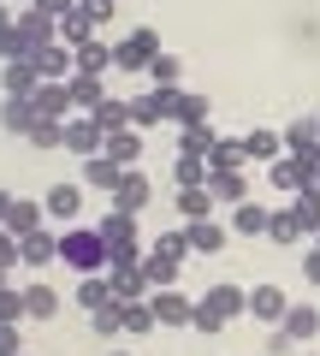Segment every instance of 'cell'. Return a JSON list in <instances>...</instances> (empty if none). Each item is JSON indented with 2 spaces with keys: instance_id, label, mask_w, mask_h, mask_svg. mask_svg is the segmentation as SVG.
I'll return each mask as SVG.
<instances>
[{
  "instance_id": "cell-43",
  "label": "cell",
  "mask_w": 320,
  "mask_h": 356,
  "mask_svg": "<svg viewBox=\"0 0 320 356\" xmlns=\"http://www.w3.org/2000/svg\"><path fill=\"white\" fill-rule=\"evenodd\" d=\"M208 202H214V191H208V184H196V191H178V208L190 220H208Z\"/></svg>"
},
{
  "instance_id": "cell-5",
  "label": "cell",
  "mask_w": 320,
  "mask_h": 356,
  "mask_svg": "<svg viewBox=\"0 0 320 356\" xmlns=\"http://www.w3.org/2000/svg\"><path fill=\"white\" fill-rule=\"evenodd\" d=\"M30 65L42 72V83H65V77H71V48H65V42H42V48L30 54Z\"/></svg>"
},
{
  "instance_id": "cell-46",
  "label": "cell",
  "mask_w": 320,
  "mask_h": 356,
  "mask_svg": "<svg viewBox=\"0 0 320 356\" xmlns=\"http://www.w3.org/2000/svg\"><path fill=\"white\" fill-rule=\"evenodd\" d=\"M149 77H154V83H178V54H154Z\"/></svg>"
},
{
  "instance_id": "cell-52",
  "label": "cell",
  "mask_w": 320,
  "mask_h": 356,
  "mask_svg": "<svg viewBox=\"0 0 320 356\" xmlns=\"http://www.w3.org/2000/svg\"><path fill=\"white\" fill-rule=\"evenodd\" d=\"M77 6H83V13L95 18V24H101V18H113V0H77Z\"/></svg>"
},
{
  "instance_id": "cell-18",
  "label": "cell",
  "mask_w": 320,
  "mask_h": 356,
  "mask_svg": "<svg viewBox=\"0 0 320 356\" xmlns=\"http://www.w3.org/2000/svg\"><path fill=\"white\" fill-rule=\"evenodd\" d=\"M60 42H65V48H83V42H95V18L83 13V6H71V13L60 18Z\"/></svg>"
},
{
  "instance_id": "cell-9",
  "label": "cell",
  "mask_w": 320,
  "mask_h": 356,
  "mask_svg": "<svg viewBox=\"0 0 320 356\" xmlns=\"http://www.w3.org/2000/svg\"><path fill=\"white\" fill-rule=\"evenodd\" d=\"M65 89H71V107H83V113H95V107L107 102L101 77H90V72H71V77H65Z\"/></svg>"
},
{
  "instance_id": "cell-55",
  "label": "cell",
  "mask_w": 320,
  "mask_h": 356,
  "mask_svg": "<svg viewBox=\"0 0 320 356\" xmlns=\"http://www.w3.org/2000/svg\"><path fill=\"white\" fill-rule=\"evenodd\" d=\"M6 208H12V196H6V191H0V220H6Z\"/></svg>"
},
{
  "instance_id": "cell-53",
  "label": "cell",
  "mask_w": 320,
  "mask_h": 356,
  "mask_svg": "<svg viewBox=\"0 0 320 356\" xmlns=\"http://www.w3.org/2000/svg\"><path fill=\"white\" fill-rule=\"evenodd\" d=\"M303 273H308V285H320V243L303 255Z\"/></svg>"
},
{
  "instance_id": "cell-54",
  "label": "cell",
  "mask_w": 320,
  "mask_h": 356,
  "mask_svg": "<svg viewBox=\"0 0 320 356\" xmlns=\"http://www.w3.org/2000/svg\"><path fill=\"white\" fill-rule=\"evenodd\" d=\"M30 6H42V13H53V18H65L77 6V0H30Z\"/></svg>"
},
{
  "instance_id": "cell-60",
  "label": "cell",
  "mask_w": 320,
  "mask_h": 356,
  "mask_svg": "<svg viewBox=\"0 0 320 356\" xmlns=\"http://www.w3.org/2000/svg\"><path fill=\"white\" fill-rule=\"evenodd\" d=\"M18 356H24V350H18Z\"/></svg>"
},
{
  "instance_id": "cell-40",
  "label": "cell",
  "mask_w": 320,
  "mask_h": 356,
  "mask_svg": "<svg viewBox=\"0 0 320 356\" xmlns=\"http://www.w3.org/2000/svg\"><path fill=\"white\" fill-rule=\"evenodd\" d=\"M24 309H30L36 321H48L53 309H60V297H53V285H30V291H24Z\"/></svg>"
},
{
  "instance_id": "cell-22",
  "label": "cell",
  "mask_w": 320,
  "mask_h": 356,
  "mask_svg": "<svg viewBox=\"0 0 320 356\" xmlns=\"http://www.w3.org/2000/svg\"><path fill=\"white\" fill-rule=\"evenodd\" d=\"M107 65H113V48H101V42H83V48H71V72H90V77H101Z\"/></svg>"
},
{
  "instance_id": "cell-50",
  "label": "cell",
  "mask_w": 320,
  "mask_h": 356,
  "mask_svg": "<svg viewBox=\"0 0 320 356\" xmlns=\"http://www.w3.org/2000/svg\"><path fill=\"white\" fill-rule=\"evenodd\" d=\"M24 344H18V321H0V356H18Z\"/></svg>"
},
{
  "instance_id": "cell-36",
  "label": "cell",
  "mask_w": 320,
  "mask_h": 356,
  "mask_svg": "<svg viewBox=\"0 0 320 356\" xmlns=\"http://www.w3.org/2000/svg\"><path fill=\"white\" fill-rule=\"evenodd\" d=\"M267 208L261 202H237V232H244V238H261V232H267Z\"/></svg>"
},
{
  "instance_id": "cell-1",
  "label": "cell",
  "mask_w": 320,
  "mask_h": 356,
  "mask_svg": "<svg viewBox=\"0 0 320 356\" xmlns=\"http://www.w3.org/2000/svg\"><path fill=\"white\" fill-rule=\"evenodd\" d=\"M60 261L77 267V273H101V267H107V238H101V226H65V232H60Z\"/></svg>"
},
{
  "instance_id": "cell-47",
  "label": "cell",
  "mask_w": 320,
  "mask_h": 356,
  "mask_svg": "<svg viewBox=\"0 0 320 356\" xmlns=\"http://www.w3.org/2000/svg\"><path fill=\"white\" fill-rule=\"evenodd\" d=\"M18 315H30V309H24V291L0 285V321H18Z\"/></svg>"
},
{
  "instance_id": "cell-10",
  "label": "cell",
  "mask_w": 320,
  "mask_h": 356,
  "mask_svg": "<svg viewBox=\"0 0 320 356\" xmlns=\"http://www.w3.org/2000/svg\"><path fill=\"white\" fill-rule=\"evenodd\" d=\"M36 119H42V113H36V102H30V95H6V102H0V125L18 131V137H24Z\"/></svg>"
},
{
  "instance_id": "cell-2",
  "label": "cell",
  "mask_w": 320,
  "mask_h": 356,
  "mask_svg": "<svg viewBox=\"0 0 320 356\" xmlns=\"http://www.w3.org/2000/svg\"><path fill=\"white\" fill-rule=\"evenodd\" d=\"M178 95H184L178 83H154L142 102H130V125H160V119H172L178 113Z\"/></svg>"
},
{
  "instance_id": "cell-35",
  "label": "cell",
  "mask_w": 320,
  "mask_h": 356,
  "mask_svg": "<svg viewBox=\"0 0 320 356\" xmlns=\"http://www.w3.org/2000/svg\"><path fill=\"white\" fill-rule=\"evenodd\" d=\"M237 161H244V149H237V137H219L214 149H208V172H237Z\"/></svg>"
},
{
  "instance_id": "cell-4",
  "label": "cell",
  "mask_w": 320,
  "mask_h": 356,
  "mask_svg": "<svg viewBox=\"0 0 320 356\" xmlns=\"http://www.w3.org/2000/svg\"><path fill=\"white\" fill-rule=\"evenodd\" d=\"M65 149H71V154H83V161L107 154V131L95 125V113H83V119H65Z\"/></svg>"
},
{
  "instance_id": "cell-24",
  "label": "cell",
  "mask_w": 320,
  "mask_h": 356,
  "mask_svg": "<svg viewBox=\"0 0 320 356\" xmlns=\"http://www.w3.org/2000/svg\"><path fill=\"white\" fill-rule=\"evenodd\" d=\"M279 143L285 137H273V131H249V137H237V149H244V161H273V154H279Z\"/></svg>"
},
{
  "instance_id": "cell-20",
  "label": "cell",
  "mask_w": 320,
  "mask_h": 356,
  "mask_svg": "<svg viewBox=\"0 0 320 356\" xmlns=\"http://www.w3.org/2000/svg\"><path fill=\"white\" fill-rule=\"evenodd\" d=\"M42 208H48L53 220H77V208H83V191H77V184H53V191L42 196Z\"/></svg>"
},
{
  "instance_id": "cell-42",
  "label": "cell",
  "mask_w": 320,
  "mask_h": 356,
  "mask_svg": "<svg viewBox=\"0 0 320 356\" xmlns=\"http://www.w3.org/2000/svg\"><path fill=\"white\" fill-rule=\"evenodd\" d=\"M178 125H208V95H178Z\"/></svg>"
},
{
  "instance_id": "cell-41",
  "label": "cell",
  "mask_w": 320,
  "mask_h": 356,
  "mask_svg": "<svg viewBox=\"0 0 320 356\" xmlns=\"http://www.w3.org/2000/svg\"><path fill=\"white\" fill-rule=\"evenodd\" d=\"M154 327H160L154 303H125V332H154Z\"/></svg>"
},
{
  "instance_id": "cell-14",
  "label": "cell",
  "mask_w": 320,
  "mask_h": 356,
  "mask_svg": "<svg viewBox=\"0 0 320 356\" xmlns=\"http://www.w3.org/2000/svg\"><path fill=\"white\" fill-rule=\"evenodd\" d=\"M42 214H48L42 202H24V196H12V208H6V220H0V226L12 232V238H24V232H36V226H42Z\"/></svg>"
},
{
  "instance_id": "cell-25",
  "label": "cell",
  "mask_w": 320,
  "mask_h": 356,
  "mask_svg": "<svg viewBox=\"0 0 320 356\" xmlns=\"http://www.w3.org/2000/svg\"><path fill=\"white\" fill-rule=\"evenodd\" d=\"M107 154H113V161L119 166H137V154H142V137H137V131H107Z\"/></svg>"
},
{
  "instance_id": "cell-45",
  "label": "cell",
  "mask_w": 320,
  "mask_h": 356,
  "mask_svg": "<svg viewBox=\"0 0 320 356\" xmlns=\"http://www.w3.org/2000/svg\"><path fill=\"white\" fill-rule=\"evenodd\" d=\"M113 291L125 297V303H142V291H149V285H142V273H113Z\"/></svg>"
},
{
  "instance_id": "cell-27",
  "label": "cell",
  "mask_w": 320,
  "mask_h": 356,
  "mask_svg": "<svg viewBox=\"0 0 320 356\" xmlns=\"http://www.w3.org/2000/svg\"><path fill=\"white\" fill-rule=\"evenodd\" d=\"M208 191H214V202H249V191H244V178L237 172H208Z\"/></svg>"
},
{
  "instance_id": "cell-17",
  "label": "cell",
  "mask_w": 320,
  "mask_h": 356,
  "mask_svg": "<svg viewBox=\"0 0 320 356\" xmlns=\"http://www.w3.org/2000/svg\"><path fill=\"white\" fill-rule=\"evenodd\" d=\"M202 303L214 309L219 321H231V315H244V309H249V297L237 291V285H208V297H202Z\"/></svg>"
},
{
  "instance_id": "cell-48",
  "label": "cell",
  "mask_w": 320,
  "mask_h": 356,
  "mask_svg": "<svg viewBox=\"0 0 320 356\" xmlns=\"http://www.w3.org/2000/svg\"><path fill=\"white\" fill-rule=\"evenodd\" d=\"M154 250H160V255H172V261H184L190 238H184V232H160V238H154Z\"/></svg>"
},
{
  "instance_id": "cell-56",
  "label": "cell",
  "mask_w": 320,
  "mask_h": 356,
  "mask_svg": "<svg viewBox=\"0 0 320 356\" xmlns=\"http://www.w3.org/2000/svg\"><path fill=\"white\" fill-rule=\"evenodd\" d=\"M6 24H12V13H6V6H0V30H6Z\"/></svg>"
},
{
  "instance_id": "cell-51",
  "label": "cell",
  "mask_w": 320,
  "mask_h": 356,
  "mask_svg": "<svg viewBox=\"0 0 320 356\" xmlns=\"http://www.w3.org/2000/svg\"><path fill=\"white\" fill-rule=\"evenodd\" d=\"M12 261H24V255H18V238L0 226V267H12Z\"/></svg>"
},
{
  "instance_id": "cell-11",
  "label": "cell",
  "mask_w": 320,
  "mask_h": 356,
  "mask_svg": "<svg viewBox=\"0 0 320 356\" xmlns=\"http://www.w3.org/2000/svg\"><path fill=\"white\" fill-rule=\"evenodd\" d=\"M142 202H149V178H142L137 166H125V178H119V191H113V208H125V214H137Z\"/></svg>"
},
{
  "instance_id": "cell-32",
  "label": "cell",
  "mask_w": 320,
  "mask_h": 356,
  "mask_svg": "<svg viewBox=\"0 0 320 356\" xmlns=\"http://www.w3.org/2000/svg\"><path fill=\"white\" fill-rule=\"evenodd\" d=\"M30 54H36V42L24 36V30H18V18L6 30H0V60H30Z\"/></svg>"
},
{
  "instance_id": "cell-59",
  "label": "cell",
  "mask_w": 320,
  "mask_h": 356,
  "mask_svg": "<svg viewBox=\"0 0 320 356\" xmlns=\"http://www.w3.org/2000/svg\"><path fill=\"white\" fill-rule=\"evenodd\" d=\"M314 243H320V232H314Z\"/></svg>"
},
{
  "instance_id": "cell-29",
  "label": "cell",
  "mask_w": 320,
  "mask_h": 356,
  "mask_svg": "<svg viewBox=\"0 0 320 356\" xmlns=\"http://www.w3.org/2000/svg\"><path fill=\"white\" fill-rule=\"evenodd\" d=\"M113 280H95V273H83V285H77V303H83V309H107V303H113Z\"/></svg>"
},
{
  "instance_id": "cell-33",
  "label": "cell",
  "mask_w": 320,
  "mask_h": 356,
  "mask_svg": "<svg viewBox=\"0 0 320 356\" xmlns=\"http://www.w3.org/2000/svg\"><path fill=\"white\" fill-rule=\"evenodd\" d=\"M90 321H95V332H101V339H113V332H125V297H113L107 309H90Z\"/></svg>"
},
{
  "instance_id": "cell-30",
  "label": "cell",
  "mask_w": 320,
  "mask_h": 356,
  "mask_svg": "<svg viewBox=\"0 0 320 356\" xmlns=\"http://www.w3.org/2000/svg\"><path fill=\"white\" fill-rule=\"evenodd\" d=\"M24 143H36V149H65V119H36V125L24 131Z\"/></svg>"
},
{
  "instance_id": "cell-57",
  "label": "cell",
  "mask_w": 320,
  "mask_h": 356,
  "mask_svg": "<svg viewBox=\"0 0 320 356\" xmlns=\"http://www.w3.org/2000/svg\"><path fill=\"white\" fill-rule=\"evenodd\" d=\"M0 285H6V267H0Z\"/></svg>"
},
{
  "instance_id": "cell-23",
  "label": "cell",
  "mask_w": 320,
  "mask_h": 356,
  "mask_svg": "<svg viewBox=\"0 0 320 356\" xmlns=\"http://www.w3.org/2000/svg\"><path fill=\"white\" fill-rule=\"evenodd\" d=\"M184 238H190V250H196V255H214V250H226V232H219L214 220H190V232H184Z\"/></svg>"
},
{
  "instance_id": "cell-49",
  "label": "cell",
  "mask_w": 320,
  "mask_h": 356,
  "mask_svg": "<svg viewBox=\"0 0 320 356\" xmlns=\"http://www.w3.org/2000/svg\"><path fill=\"white\" fill-rule=\"evenodd\" d=\"M190 327H196V332H219V327H226V321H219V315H214V309H208V303H196Z\"/></svg>"
},
{
  "instance_id": "cell-7",
  "label": "cell",
  "mask_w": 320,
  "mask_h": 356,
  "mask_svg": "<svg viewBox=\"0 0 320 356\" xmlns=\"http://www.w3.org/2000/svg\"><path fill=\"white\" fill-rule=\"evenodd\" d=\"M154 315H160V327H190L196 303L184 291H172V285H160V291H154Z\"/></svg>"
},
{
  "instance_id": "cell-21",
  "label": "cell",
  "mask_w": 320,
  "mask_h": 356,
  "mask_svg": "<svg viewBox=\"0 0 320 356\" xmlns=\"http://www.w3.org/2000/svg\"><path fill=\"white\" fill-rule=\"evenodd\" d=\"M137 273H142V285H154V291H160V285H178V261L160 255V250H149V261H142Z\"/></svg>"
},
{
  "instance_id": "cell-3",
  "label": "cell",
  "mask_w": 320,
  "mask_h": 356,
  "mask_svg": "<svg viewBox=\"0 0 320 356\" xmlns=\"http://www.w3.org/2000/svg\"><path fill=\"white\" fill-rule=\"evenodd\" d=\"M154 54H160V36H154V30H130V36L113 48V65L119 72H149Z\"/></svg>"
},
{
  "instance_id": "cell-19",
  "label": "cell",
  "mask_w": 320,
  "mask_h": 356,
  "mask_svg": "<svg viewBox=\"0 0 320 356\" xmlns=\"http://www.w3.org/2000/svg\"><path fill=\"white\" fill-rule=\"evenodd\" d=\"M279 332H285L291 344H296V339H314V332H320V309H308V303H303V309H285Z\"/></svg>"
},
{
  "instance_id": "cell-12",
  "label": "cell",
  "mask_w": 320,
  "mask_h": 356,
  "mask_svg": "<svg viewBox=\"0 0 320 356\" xmlns=\"http://www.w3.org/2000/svg\"><path fill=\"white\" fill-rule=\"evenodd\" d=\"M30 102H36L42 119H71V89H65V83H42Z\"/></svg>"
},
{
  "instance_id": "cell-58",
  "label": "cell",
  "mask_w": 320,
  "mask_h": 356,
  "mask_svg": "<svg viewBox=\"0 0 320 356\" xmlns=\"http://www.w3.org/2000/svg\"><path fill=\"white\" fill-rule=\"evenodd\" d=\"M113 356H130V350H113Z\"/></svg>"
},
{
  "instance_id": "cell-34",
  "label": "cell",
  "mask_w": 320,
  "mask_h": 356,
  "mask_svg": "<svg viewBox=\"0 0 320 356\" xmlns=\"http://www.w3.org/2000/svg\"><path fill=\"white\" fill-rule=\"evenodd\" d=\"M214 125H184V137H178V149L184 154H196V161H208V149H214Z\"/></svg>"
},
{
  "instance_id": "cell-6",
  "label": "cell",
  "mask_w": 320,
  "mask_h": 356,
  "mask_svg": "<svg viewBox=\"0 0 320 356\" xmlns=\"http://www.w3.org/2000/svg\"><path fill=\"white\" fill-rule=\"evenodd\" d=\"M18 255H24V267H48V261H60V232H24L18 238Z\"/></svg>"
},
{
  "instance_id": "cell-44",
  "label": "cell",
  "mask_w": 320,
  "mask_h": 356,
  "mask_svg": "<svg viewBox=\"0 0 320 356\" xmlns=\"http://www.w3.org/2000/svg\"><path fill=\"white\" fill-rule=\"evenodd\" d=\"M178 184H184V191L208 184V161H196V154H178Z\"/></svg>"
},
{
  "instance_id": "cell-39",
  "label": "cell",
  "mask_w": 320,
  "mask_h": 356,
  "mask_svg": "<svg viewBox=\"0 0 320 356\" xmlns=\"http://www.w3.org/2000/svg\"><path fill=\"white\" fill-rule=\"evenodd\" d=\"M107 267H113V273H137V267H142L137 238H130V243H107Z\"/></svg>"
},
{
  "instance_id": "cell-37",
  "label": "cell",
  "mask_w": 320,
  "mask_h": 356,
  "mask_svg": "<svg viewBox=\"0 0 320 356\" xmlns=\"http://www.w3.org/2000/svg\"><path fill=\"white\" fill-rule=\"evenodd\" d=\"M95 125L101 131H125L130 125V102H113V95H107V102L95 107Z\"/></svg>"
},
{
  "instance_id": "cell-31",
  "label": "cell",
  "mask_w": 320,
  "mask_h": 356,
  "mask_svg": "<svg viewBox=\"0 0 320 356\" xmlns=\"http://www.w3.org/2000/svg\"><path fill=\"white\" fill-rule=\"evenodd\" d=\"M291 214H296V226H303V238H314L320 232V191H303L291 202Z\"/></svg>"
},
{
  "instance_id": "cell-38",
  "label": "cell",
  "mask_w": 320,
  "mask_h": 356,
  "mask_svg": "<svg viewBox=\"0 0 320 356\" xmlns=\"http://www.w3.org/2000/svg\"><path fill=\"white\" fill-rule=\"evenodd\" d=\"M267 238H273V243H303V226H296L291 208H279V214L267 220Z\"/></svg>"
},
{
  "instance_id": "cell-15",
  "label": "cell",
  "mask_w": 320,
  "mask_h": 356,
  "mask_svg": "<svg viewBox=\"0 0 320 356\" xmlns=\"http://www.w3.org/2000/svg\"><path fill=\"white\" fill-rule=\"evenodd\" d=\"M285 309H291V303H285L279 285H255V291H249V315H255V321H285Z\"/></svg>"
},
{
  "instance_id": "cell-16",
  "label": "cell",
  "mask_w": 320,
  "mask_h": 356,
  "mask_svg": "<svg viewBox=\"0 0 320 356\" xmlns=\"http://www.w3.org/2000/svg\"><path fill=\"white\" fill-rule=\"evenodd\" d=\"M285 149H291V154H320V119L303 113L291 131H285Z\"/></svg>"
},
{
  "instance_id": "cell-13",
  "label": "cell",
  "mask_w": 320,
  "mask_h": 356,
  "mask_svg": "<svg viewBox=\"0 0 320 356\" xmlns=\"http://www.w3.org/2000/svg\"><path fill=\"white\" fill-rule=\"evenodd\" d=\"M0 89H6V95H36L42 89V72L30 60H6V77H0Z\"/></svg>"
},
{
  "instance_id": "cell-26",
  "label": "cell",
  "mask_w": 320,
  "mask_h": 356,
  "mask_svg": "<svg viewBox=\"0 0 320 356\" xmlns=\"http://www.w3.org/2000/svg\"><path fill=\"white\" fill-rule=\"evenodd\" d=\"M101 238H107V243H130V238H137V214L107 208V214H101Z\"/></svg>"
},
{
  "instance_id": "cell-28",
  "label": "cell",
  "mask_w": 320,
  "mask_h": 356,
  "mask_svg": "<svg viewBox=\"0 0 320 356\" xmlns=\"http://www.w3.org/2000/svg\"><path fill=\"white\" fill-rule=\"evenodd\" d=\"M83 178H90L95 191H119V178H125V166H119L113 154H95V161H90V172H83Z\"/></svg>"
},
{
  "instance_id": "cell-8",
  "label": "cell",
  "mask_w": 320,
  "mask_h": 356,
  "mask_svg": "<svg viewBox=\"0 0 320 356\" xmlns=\"http://www.w3.org/2000/svg\"><path fill=\"white\" fill-rule=\"evenodd\" d=\"M18 30H24L36 48H42V42H60V18L42 13V6H24V13H18Z\"/></svg>"
}]
</instances>
